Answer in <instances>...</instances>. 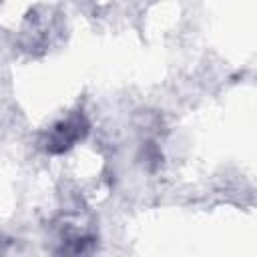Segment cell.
Here are the masks:
<instances>
[{"instance_id": "cell-1", "label": "cell", "mask_w": 257, "mask_h": 257, "mask_svg": "<svg viewBox=\"0 0 257 257\" xmlns=\"http://www.w3.org/2000/svg\"><path fill=\"white\" fill-rule=\"evenodd\" d=\"M62 128H64V131L56 128V137L52 139V145H60V149H58V151H62V149H66V147H70V145L80 137V120L74 116V118L66 120V122L62 124Z\"/></svg>"}]
</instances>
